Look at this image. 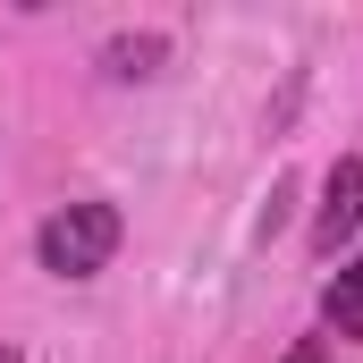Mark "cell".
Wrapping results in <instances>:
<instances>
[{
  "instance_id": "3",
  "label": "cell",
  "mask_w": 363,
  "mask_h": 363,
  "mask_svg": "<svg viewBox=\"0 0 363 363\" xmlns=\"http://www.w3.org/2000/svg\"><path fill=\"white\" fill-rule=\"evenodd\" d=\"M169 60V34H118V43H101V68L110 77H152Z\"/></svg>"
},
{
  "instance_id": "5",
  "label": "cell",
  "mask_w": 363,
  "mask_h": 363,
  "mask_svg": "<svg viewBox=\"0 0 363 363\" xmlns=\"http://www.w3.org/2000/svg\"><path fill=\"white\" fill-rule=\"evenodd\" d=\"M287 363H330V355H321V338H296V347H287Z\"/></svg>"
},
{
  "instance_id": "4",
  "label": "cell",
  "mask_w": 363,
  "mask_h": 363,
  "mask_svg": "<svg viewBox=\"0 0 363 363\" xmlns=\"http://www.w3.org/2000/svg\"><path fill=\"white\" fill-rule=\"evenodd\" d=\"M321 313H330L347 338H363V254H355V262H338V279L321 287Z\"/></svg>"
},
{
  "instance_id": "1",
  "label": "cell",
  "mask_w": 363,
  "mask_h": 363,
  "mask_svg": "<svg viewBox=\"0 0 363 363\" xmlns=\"http://www.w3.org/2000/svg\"><path fill=\"white\" fill-rule=\"evenodd\" d=\"M118 237H127L118 203H60V211L43 220V237H34V254H43L51 279H93V271H110Z\"/></svg>"
},
{
  "instance_id": "6",
  "label": "cell",
  "mask_w": 363,
  "mask_h": 363,
  "mask_svg": "<svg viewBox=\"0 0 363 363\" xmlns=\"http://www.w3.org/2000/svg\"><path fill=\"white\" fill-rule=\"evenodd\" d=\"M0 363H26V355H17V347H0Z\"/></svg>"
},
{
  "instance_id": "2",
  "label": "cell",
  "mask_w": 363,
  "mask_h": 363,
  "mask_svg": "<svg viewBox=\"0 0 363 363\" xmlns=\"http://www.w3.org/2000/svg\"><path fill=\"white\" fill-rule=\"evenodd\" d=\"M363 228V152H347L330 178H321V211H313V254H338Z\"/></svg>"
}]
</instances>
